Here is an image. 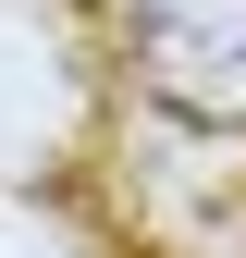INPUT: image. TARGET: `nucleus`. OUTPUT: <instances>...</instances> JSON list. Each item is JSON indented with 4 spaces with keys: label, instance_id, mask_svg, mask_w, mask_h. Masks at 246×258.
I'll list each match as a JSON object with an SVG mask.
<instances>
[{
    "label": "nucleus",
    "instance_id": "f257e3e1",
    "mask_svg": "<svg viewBox=\"0 0 246 258\" xmlns=\"http://www.w3.org/2000/svg\"><path fill=\"white\" fill-rule=\"evenodd\" d=\"M136 86L184 123H246V0H123Z\"/></svg>",
    "mask_w": 246,
    "mask_h": 258
}]
</instances>
